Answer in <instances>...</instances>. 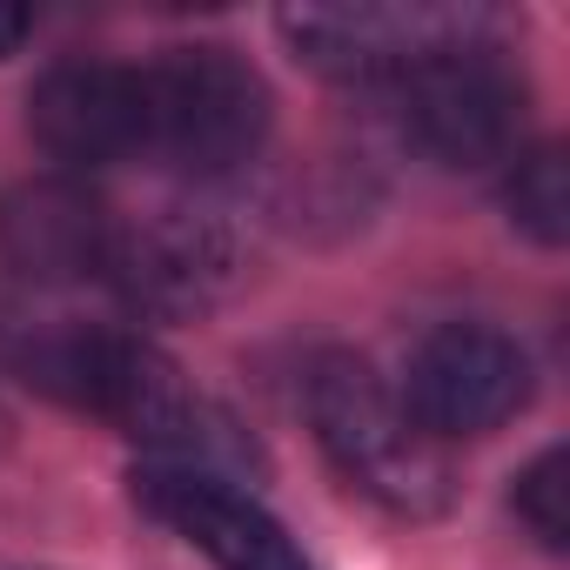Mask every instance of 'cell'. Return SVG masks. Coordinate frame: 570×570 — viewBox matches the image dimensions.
<instances>
[{
  "label": "cell",
  "instance_id": "ba28073f",
  "mask_svg": "<svg viewBox=\"0 0 570 570\" xmlns=\"http://www.w3.org/2000/svg\"><path fill=\"white\" fill-rule=\"evenodd\" d=\"M135 503L148 517H161L181 543H195L215 570H316L289 530L215 470L148 463V470H135Z\"/></svg>",
  "mask_w": 570,
  "mask_h": 570
},
{
  "label": "cell",
  "instance_id": "52a82bcc",
  "mask_svg": "<svg viewBox=\"0 0 570 570\" xmlns=\"http://www.w3.org/2000/svg\"><path fill=\"white\" fill-rule=\"evenodd\" d=\"M490 21L483 14H463V8H289L282 14V35H289L296 61L330 75V81H356V88H376V81H403L416 61L483 35Z\"/></svg>",
  "mask_w": 570,
  "mask_h": 570
},
{
  "label": "cell",
  "instance_id": "8992f818",
  "mask_svg": "<svg viewBox=\"0 0 570 570\" xmlns=\"http://www.w3.org/2000/svg\"><path fill=\"white\" fill-rule=\"evenodd\" d=\"M115 296L148 316V323H195L208 316L228 282H235V242L222 222L195 215V208H155L135 228H115L108 268Z\"/></svg>",
  "mask_w": 570,
  "mask_h": 570
},
{
  "label": "cell",
  "instance_id": "6da1fadb",
  "mask_svg": "<svg viewBox=\"0 0 570 570\" xmlns=\"http://www.w3.org/2000/svg\"><path fill=\"white\" fill-rule=\"evenodd\" d=\"M28 383L115 423L121 436L161 450L181 470H215L255 456L242 443V430L228 423V410L215 396H202L175 356H161L148 336L128 330H55L21 356Z\"/></svg>",
  "mask_w": 570,
  "mask_h": 570
},
{
  "label": "cell",
  "instance_id": "7c38bea8",
  "mask_svg": "<svg viewBox=\"0 0 570 570\" xmlns=\"http://www.w3.org/2000/svg\"><path fill=\"white\" fill-rule=\"evenodd\" d=\"M510 510H517V523H523L543 550H563V543H570V450H563V443H550L543 456H530V463L517 470Z\"/></svg>",
  "mask_w": 570,
  "mask_h": 570
},
{
  "label": "cell",
  "instance_id": "8fae6325",
  "mask_svg": "<svg viewBox=\"0 0 570 570\" xmlns=\"http://www.w3.org/2000/svg\"><path fill=\"white\" fill-rule=\"evenodd\" d=\"M503 208L510 222L543 242V248H563L570 242V168H563V148H523L510 161V181H503Z\"/></svg>",
  "mask_w": 570,
  "mask_h": 570
},
{
  "label": "cell",
  "instance_id": "3957f363",
  "mask_svg": "<svg viewBox=\"0 0 570 570\" xmlns=\"http://www.w3.org/2000/svg\"><path fill=\"white\" fill-rule=\"evenodd\" d=\"M141 75V155L181 168V175H235L262 155L275 101L268 81L248 68V55L222 41L168 48Z\"/></svg>",
  "mask_w": 570,
  "mask_h": 570
},
{
  "label": "cell",
  "instance_id": "5b68a950",
  "mask_svg": "<svg viewBox=\"0 0 570 570\" xmlns=\"http://www.w3.org/2000/svg\"><path fill=\"white\" fill-rule=\"evenodd\" d=\"M530 403V356L490 323H443L410 350L403 410L423 436H490Z\"/></svg>",
  "mask_w": 570,
  "mask_h": 570
},
{
  "label": "cell",
  "instance_id": "4fadbf2b",
  "mask_svg": "<svg viewBox=\"0 0 570 570\" xmlns=\"http://www.w3.org/2000/svg\"><path fill=\"white\" fill-rule=\"evenodd\" d=\"M28 35H35V14H28V8H14V0H0V61H8Z\"/></svg>",
  "mask_w": 570,
  "mask_h": 570
},
{
  "label": "cell",
  "instance_id": "277c9868",
  "mask_svg": "<svg viewBox=\"0 0 570 570\" xmlns=\"http://www.w3.org/2000/svg\"><path fill=\"white\" fill-rule=\"evenodd\" d=\"M396 101H403V128L416 135V148L436 155L443 168H490V161L517 155L523 75L503 61L490 28L416 61L396 81Z\"/></svg>",
  "mask_w": 570,
  "mask_h": 570
},
{
  "label": "cell",
  "instance_id": "30bf717a",
  "mask_svg": "<svg viewBox=\"0 0 570 570\" xmlns=\"http://www.w3.org/2000/svg\"><path fill=\"white\" fill-rule=\"evenodd\" d=\"M115 222L108 202L68 175H41L0 195V255L28 282H88L108 268Z\"/></svg>",
  "mask_w": 570,
  "mask_h": 570
},
{
  "label": "cell",
  "instance_id": "7a4b0ae2",
  "mask_svg": "<svg viewBox=\"0 0 570 570\" xmlns=\"http://www.w3.org/2000/svg\"><path fill=\"white\" fill-rule=\"evenodd\" d=\"M309 423L336 476L403 523H430L456 503V476L436 436H423L403 396L350 350L316 356L309 370Z\"/></svg>",
  "mask_w": 570,
  "mask_h": 570
},
{
  "label": "cell",
  "instance_id": "9c48e42d",
  "mask_svg": "<svg viewBox=\"0 0 570 570\" xmlns=\"http://www.w3.org/2000/svg\"><path fill=\"white\" fill-rule=\"evenodd\" d=\"M35 141L68 168H108L141 155V75L115 61H55L28 95Z\"/></svg>",
  "mask_w": 570,
  "mask_h": 570
}]
</instances>
